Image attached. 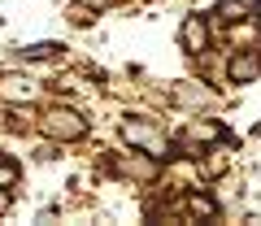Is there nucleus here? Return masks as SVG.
Listing matches in <instances>:
<instances>
[{
	"label": "nucleus",
	"instance_id": "f257e3e1",
	"mask_svg": "<svg viewBox=\"0 0 261 226\" xmlns=\"http://www.w3.org/2000/svg\"><path fill=\"white\" fill-rule=\"evenodd\" d=\"M39 131L48 135V139H57V144H74V139H83L87 135V118L79 109H48L44 118H39Z\"/></svg>",
	"mask_w": 261,
	"mask_h": 226
},
{
	"label": "nucleus",
	"instance_id": "f03ea898",
	"mask_svg": "<svg viewBox=\"0 0 261 226\" xmlns=\"http://www.w3.org/2000/svg\"><path fill=\"white\" fill-rule=\"evenodd\" d=\"M122 139H126L130 148H140V152H152V157H161V161L170 157L166 135H161L152 122H144V118H126V122H122Z\"/></svg>",
	"mask_w": 261,
	"mask_h": 226
},
{
	"label": "nucleus",
	"instance_id": "7ed1b4c3",
	"mask_svg": "<svg viewBox=\"0 0 261 226\" xmlns=\"http://www.w3.org/2000/svg\"><path fill=\"white\" fill-rule=\"evenodd\" d=\"M226 74H231V83H257L261 78V44L235 48V56L226 61Z\"/></svg>",
	"mask_w": 261,
	"mask_h": 226
},
{
	"label": "nucleus",
	"instance_id": "20e7f679",
	"mask_svg": "<svg viewBox=\"0 0 261 226\" xmlns=\"http://www.w3.org/2000/svg\"><path fill=\"white\" fill-rule=\"evenodd\" d=\"M178 44H183V52H192V56L209 52V22L200 18V13H187L183 26H178Z\"/></svg>",
	"mask_w": 261,
	"mask_h": 226
},
{
	"label": "nucleus",
	"instance_id": "39448f33",
	"mask_svg": "<svg viewBox=\"0 0 261 226\" xmlns=\"http://www.w3.org/2000/svg\"><path fill=\"white\" fill-rule=\"evenodd\" d=\"M39 96V87L31 83L27 74H0V100H9V104H31Z\"/></svg>",
	"mask_w": 261,
	"mask_h": 226
},
{
	"label": "nucleus",
	"instance_id": "423d86ee",
	"mask_svg": "<svg viewBox=\"0 0 261 226\" xmlns=\"http://www.w3.org/2000/svg\"><path fill=\"white\" fill-rule=\"evenodd\" d=\"M122 174H126V179H140V183H152V179H157V174H161V157H152V152H140V148H135V157H126V161H122Z\"/></svg>",
	"mask_w": 261,
	"mask_h": 226
},
{
	"label": "nucleus",
	"instance_id": "0eeeda50",
	"mask_svg": "<svg viewBox=\"0 0 261 226\" xmlns=\"http://www.w3.org/2000/svg\"><path fill=\"white\" fill-rule=\"evenodd\" d=\"M183 209H187L192 222H200V217H218L214 196H205V191H187V196H183Z\"/></svg>",
	"mask_w": 261,
	"mask_h": 226
},
{
	"label": "nucleus",
	"instance_id": "6e6552de",
	"mask_svg": "<svg viewBox=\"0 0 261 226\" xmlns=\"http://www.w3.org/2000/svg\"><path fill=\"white\" fill-rule=\"evenodd\" d=\"M174 100H178V104H192V109H205V104H214V92H209V87L178 83V87H174Z\"/></svg>",
	"mask_w": 261,
	"mask_h": 226
},
{
	"label": "nucleus",
	"instance_id": "1a4fd4ad",
	"mask_svg": "<svg viewBox=\"0 0 261 226\" xmlns=\"http://www.w3.org/2000/svg\"><path fill=\"white\" fill-rule=\"evenodd\" d=\"M226 170V148H205V157H200V174L205 179H218Z\"/></svg>",
	"mask_w": 261,
	"mask_h": 226
},
{
	"label": "nucleus",
	"instance_id": "9d476101",
	"mask_svg": "<svg viewBox=\"0 0 261 226\" xmlns=\"http://www.w3.org/2000/svg\"><path fill=\"white\" fill-rule=\"evenodd\" d=\"M22 52H27L31 61H53V56L61 52V44H53V39H44V44H31V48H22Z\"/></svg>",
	"mask_w": 261,
	"mask_h": 226
},
{
	"label": "nucleus",
	"instance_id": "9b49d317",
	"mask_svg": "<svg viewBox=\"0 0 261 226\" xmlns=\"http://www.w3.org/2000/svg\"><path fill=\"white\" fill-rule=\"evenodd\" d=\"M218 22H231V26H235V22H244V18H248V9H244V5H235V0H226V5H218Z\"/></svg>",
	"mask_w": 261,
	"mask_h": 226
},
{
	"label": "nucleus",
	"instance_id": "f8f14e48",
	"mask_svg": "<svg viewBox=\"0 0 261 226\" xmlns=\"http://www.w3.org/2000/svg\"><path fill=\"white\" fill-rule=\"evenodd\" d=\"M257 35H261V18H244V26H235V31H231L235 44H244V39H257Z\"/></svg>",
	"mask_w": 261,
	"mask_h": 226
},
{
	"label": "nucleus",
	"instance_id": "ddd939ff",
	"mask_svg": "<svg viewBox=\"0 0 261 226\" xmlns=\"http://www.w3.org/2000/svg\"><path fill=\"white\" fill-rule=\"evenodd\" d=\"M18 161H9V157H0V187H13V183H18Z\"/></svg>",
	"mask_w": 261,
	"mask_h": 226
},
{
	"label": "nucleus",
	"instance_id": "4468645a",
	"mask_svg": "<svg viewBox=\"0 0 261 226\" xmlns=\"http://www.w3.org/2000/svg\"><path fill=\"white\" fill-rule=\"evenodd\" d=\"M79 5H83V9H109L113 0H79Z\"/></svg>",
	"mask_w": 261,
	"mask_h": 226
},
{
	"label": "nucleus",
	"instance_id": "2eb2a0df",
	"mask_svg": "<svg viewBox=\"0 0 261 226\" xmlns=\"http://www.w3.org/2000/svg\"><path fill=\"white\" fill-rule=\"evenodd\" d=\"M9 205H13V196H9V187H0V213H9Z\"/></svg>",
	"mask_w": 261,
	"mask_h": 226
}]
</instances>
